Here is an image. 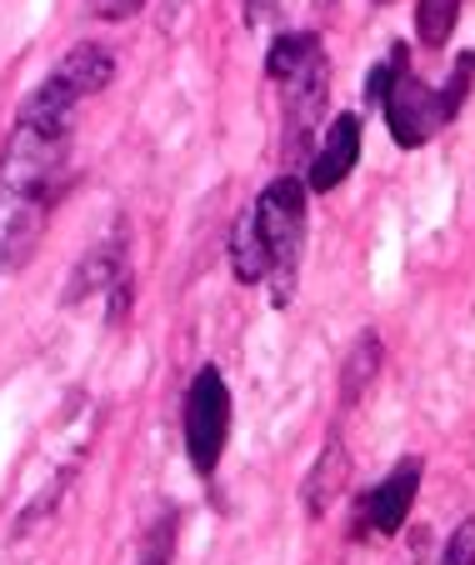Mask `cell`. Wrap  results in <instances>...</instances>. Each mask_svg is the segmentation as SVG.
<instances>
[{
    "label": "cell",
    "instance_id": "6da1fadb",
    "mask_svg": "<svg viewBox=\"0 0 475 565\" xmlns=\"http://www.w3.org/2000/svg\"><path fill=\"white\" fill-rule=\"evenodd\" d=\"M71 116L41 90L21 100L0 150V270H21L35 256L71 171Z\"/></svg>",
    "mask_w": 475,
    "mask_h": 565
},
{
    "label": "cell",
    "instance_id": "7a4b0ae2",
    "mask_svg": "<svg viewBox=\"0 0 475 565\" xmlns=\"http://www.w3.org/2000/svg\"><path fill=\"white\" fill-rule=\"evenodd\" d=\"M306 181L300 175H275L251 205V231L265 260V286H271V306H291L300 280V260H306Z\"/></svg>",
    "mask_w": 475,
    "mask_h": 565
},
{
    "label": "cell",
    "instance_id": "3957f363",
    "mask_svg": "<svg viewBox=\"0 0 475 565\" xmlns=\"http://www.w3.org/2000/svg\"><path fill=\"white\" fill-rule=\"evenodd\" d=\"M180 430H186V456L196 476L211 480L221 470L225 440H231V385H225L221 365H201L186 385L180 401Z\"/></svg>",
    "mask_w": 475,
    "mask_h": 565
},
{
    "label": "cell",
    "instance_id": "277c9868",
    "mask_svg": "<svg viewBox=\"0 0 475 565\" xmlns=\"http://www.w3.org/2000/svg\"><path fill=\"white\" fill-rule=\"evenodd\" d=\"M380 110H386L391 140H395L401 150H421L425 140H431L435 130L445 126V120H441V106H435V90L411 71V61L395 65L391 86H386V96H380Z\"/></svg>",
    "mask_w": 475,
    "mask_h": 565
},
{
    "label": "cell",
    "instance_id": "5b68a950",
    "mask_svg": "<svg viewBox=\"0 0 475 565\" xmlns=\"http://www.w3.org/2000/svg\"><path fill=\"white\" fill-rule=\"evenodd\" d=\"M421 456H405L401 466H391V476L376 480L356 505V535H395L415 511V495H421Z\"/></svg>",
    "mask_w": 475,
    "mask_h": 565
},
{
    "label": "cell",
    "instance_id": "8992f818",
    "mask_svg": "<svg viewBox=\"0 0 475 565\" xmlns=\"http://www.w3.org/2000/svg\"><path fill=\"white\" fill-rule=\"evenodd\" d=\"M110 81H116V55H110L106 45L81 41V45H71V55H65V61L55 65V71L45 75L35 90H41V96H51L55 106L75 110L85 96H101Z\"/></svg>",
    "mask_w": 475,
    "mask_h": 565
},
{
    "label": "cell",
    "instance_id": "52a82bcc",
    "mask_svg": "<svg viewBox=\"0 0 475 565\" xmlns=\"http://www.w3.org/2000/svg\"><path fill=\"white\" fill-rule=\"evenodd\" d=\"M356 160H360V116L346 110V116L330 120V126L316 136V146H310L306 191L326 195V191H336V185H346V175L356 171Z\"/></svg>",
    "mask_w": 475,
    "mask_h": 565
},
{
    "label": "cell",
    "instance_id": "ba28073f",
    "mask_svg": "<svg viewBox=\"0 0 475 565\" xmlns=\"http://www.w3.org/2000/svg\"><path fill=\"white\" fill-rule=\"evenodd\" d=\"M316 61H326L320 41L310 31H296V35H281V41L271 45V55H265V75H271L275 86H281V81H291V75L310 71Z\"/></svg>",
    "mask_w": 475,
    "mask_h": 565
},
{
    "label": "cell",
    "instance_id": "9c48e42d",
    "mask_svg": "<svg viewBox=\"0 0 475 565\" xmlns=\"http://www.w3.org/2000/svg\"><path fill=\"white\" fill-rule=\"evenodd\" d=\"M340 480H346V450H340V440L330 436L326 450H320L316 470L306 476V511L310 515H326V505L340 495Z\"/></svg>",
    "mask_w": 475,
    "mask_h": 565
},
{
    "label": "cell",
    "instance_id": "30bf717a",
    "mask_svg": "<svg viewBox=\"0 0 475 565\" xmlns=\"http://www.w3.org/2000/svg\"><path fill=\"white\" fill-rule=\"evenodd\" d=\"M231 276L241 286H265V260H261V246H255L251 215H235L231 225Z\"/></svg>",
    "mask_w": 475,
    "mask_h": 565
},
{
    "label": "cell",
    "instance_id": "8fae6325",
    "mask_svg": "<svg viewBox=\"0 0 475 565\" xmlns=\"http://www.w3.org/2000/svg\"><path fill=\"white\" fill-rule=\"evenodd\" d=\"M461 21V0H415V35L425 45H445Z\"/></svg>",
    "mask_w": 475,
    "mask_h": 565
},
{
    "label": "cell",
    "instance_id": "7c38bea8",
    "mask_svg": "<svg viewBox=\"0 0 475 565\" xmlns=\"http://www.w3.org/2000/svg\"><path fill=\"white\" fill-rule=\"evenodd\" d=\"M471 86H475V51H461V55H455V65H451V75H445V86L435 90V106H441V120H445V126L461 116V106H465V96H471Z\"/></svg>",
    "mask_w": 475,
    "mask_h": 565
},
{
    "label": "cell",
    "instance_id": "4fadbf2b",
    "mask_svg": "<svg viewBox=\"0 0 475 565\" xmlns=\"http://www.w3.org/2000/svg\"><path fill=\"white\" fill-rule=\"evenodd\" d=\"M376 365H380V341L376 335H360L356 351H350V361H346V385H340V401H346V406L360 395V385L376 381Z\"/></svg>",
    "mask_w": 475,
    "mask_h": 565
},
{
    "label": "cell",
    "instance_id": "5bb4252c",
    "mask_svg": "<svg viewBox=\"0 0 475 565\" xmlns=\"http://www.w3.org/2000/svg\"><path fill=\"white\" fill-rule=\"evenodd\" d=\"M176 511H166L156 525H150L146 545H140V565H170V555H176Z\"/></svg>",
    "mask_w": 475,
    "mask_h": 565
},
{
    "label": "cell",
    "instance_id": "9a60e30c",
    "mask_svg": "<svg viewBox=\"0 0 475 565\" xmlns=\"http://www.w3.org/2000/svg\"><path fill=\"white\" fill-rule=\"evenodd\" d=\"M441 565H475V515H465V521L445 535Z\"/></svg>",
    "mask_w": 475,
    "mask_h": 565
},
{
    "label": "cell",
    "instance_id": "2e32d148",
    "mask_svg": "<svg viewBox=\"0 0 475 565\" xmlns=\"http://www.w3.org/2000/svg\"><path fill=\"white\" fill-rule=\"evenodd\" d=\"M401 61H411V55H405V45H391V55L370 71L366 90H360V96H366V106H380V96H386V86H391V75H395V65H401Z\"/></svg>",
    "mask_w": 475,
    "mask_h": 565
},
{
    "label": "cell",
    "instance_id": "e0dca14e",
    "mask_svg": "<svg viewBox=\"0 0 475 565\" xmlns=\"http://www.w3.org/2000/svg\"><path fill=\"white\" fill-rule=\"evenodd\" d=\"M91 11L101 21H130V15L146 11V0H91Z\"/></svg>",
    "mask_w": 475,
    "mask_h": 565
}]
</instances>
